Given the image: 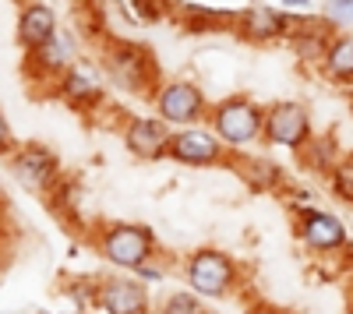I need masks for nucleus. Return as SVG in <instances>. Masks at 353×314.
<instances>
[{"label": "nucleus", "instance_id": "obj_25", "mask_svg": "<svg viewBox=\"0 0 353 314\" xmlns=\"http://www.w3.org/2000/svg\"><path fill=\"white\" fill-rule=\"evenodd\" d=\"M346 314H353V311H346Z\"/></svg>", "mask_w": 353, "mask_h": 314}, {"label": "nucleus", "instance_id": "obj_7", "mask_svg": "<svg viewBox=\"0 0 353 314\" xmlns=\"http://www.w3.org/2000/svg\"><path fill=\"white\" fill-rule=\"evenodd\" d=\"M237 152H233L212 127H176L173 141H170V159L181 163V166H194V169L223 166Z\"/></svg>", "mask_w": 353, "mask_h": 314}, {"label": "nucleus", "instance_id": "obj_18", "mask_svg": "<svg viewBox=\"0 0 353 314\" xmlns=\"http://www.w3.org/2000/svg\"><path fill=\"white\" fill-rule=\"evenodd\" d=\"M237 169L244 174V180L254 187V191H276L279 187V180H283V174H279V166L276 163H269V159H241L237 163Z\"/></svg>", "mask_w": 353, "mask_h": 314}, {"label": "nucleus", "instance_id": "obj_9", "mask_svg": "<svg viewBox=\"0 0 353 314\" xmlns=\"http://www.w3.org/2000/svg\"><path fill=\"white\" fill-rule=\"evenodd\" d=\"M293 14L286 11H276L269 4H248L244 11H237V21H233V28H237V36L251 46H265V43H279L293 32Z\"/></svg>", "mask_w": 353, "mask_h": 314}, {"label": "nucleus", "instance_id": "obj_21", "mask_svg": "<svg viewBox=\"0 0 353 314\" xmlns=\"http://www.w3.org/2000/svg\"><path fill=\"white\" fill-rule=\"evenodd\" d=\"M134 275H138L141 282H149V286H152V282H163V279H166V269H163L156 258H149V262H141V265L134 269Z\"/></svg>", "mask_w": 353, "mask_h": 314}, {"label": "nucleus", "instance_id": "obj_10", "mask_svg": "<svg viewBox=\"0 0 353 314\" xmlns=\"http://www.w3.org/2000/svg\"><path fill=\"white\" fill-rule=\"evenodd\" d=\"M170 141L173 127L163 117H128L124 124V149L141 163L170 159Z\"/></svg>", "mask_w": 353, "mask_h": 314}, {"label": "nucleus", "instance_id": "obj_1", "mask_svg": "<svg viewBox=\"0 0 353 314\" xmlns=\"http://www.w3.org/2000/svg\"><path fill=\"white\" fill-rule=\"evenodd\" d=\"M209 127L226 141L233 152L251 149L254 141H265V106L251 96H223L209 106Z\"/></svg>", "mask_w": 353, "mask_h": 314}, {"label": "nucleus", "instance_id": "obj_11", "mask_svg": "<svg viewBox=\"0 0 353 314\" xmlns=\"http://www.w3.org/2000/svg\"><path fill=\"white\" fill-rule=\"evenodd\" d=\"M106 67H110V78L121 85L128 92H145L156 78V64L152 56L145 53L141 46L134 43H117L110 53H106Z\"/></svg>", "mask_w": 353, "mask_h": 314}, {"label": "nucleus", "instance_id": "obj_22", "mask_svg": "<svg viewBox=\"0 0 353 314\" xmlns=\"http://www.w3.org/2000/svg\"><path fill=\"white\" fill-rule=\"evenodd\" d=\"M279 4H283L286 11H307V8H311V0H279Z\"/></svg>", "mask_w": 353, "mask_h": 314}, {"label": "nucleus", "instance_id": "obj_2", "mask_svg": "<svg viewBox=\"0 0 353 314\" xmlns=\"http://www.w3.org/2000/svg\"><path fill=\"white\" fill-rule=\"evenodd\" d=\"M184 275H188V286L205 297V300H219V297H230V290L237 286V262L230 258L226 251L219 247H198L188 254L184 262Z\"/></svg>", "mask_w": 353, "mask_h": 314}, {"label": "nucleus", "instance_id": "obj_5", "mask_svg": "<svg viewBox=\"0 0 353 314\" xmlns=\"http://www.w3.org/2000/svg\"><path fill=\"white\" fill-rule=\"evenodd\" d=\"M152 106H156V117H163L170 127H194L198 121L209 117V96L184 78L156 85Z\"/></svg>", "mask_w": 353, "mask_h": 314}, {"label": "nucleus", "instance_id": "obj_19", "mask_svg": "<svg viewBox=\"0 0 353 314\" xmlns=\"http://www.w3.org/2000/svg\"><path fill=\"white\" fill-rule=\"evenodd\" d=\"M159 314H209L205 311V297H198L194 290H181V293H170L159 307Z\"/></svg>", "mask_w": 353, "mask_h": 314}, {"label": "nucleus", "instance_id": "obj_14", "mask_svg": "<svg viewBox=\"0 0 353 314\" xmlns=\"http://www.w3.org/2000/svg\"><path fill=\"white\" fill-rule=\"evenodd\" d=\"M57 32H61V25H57V11L50 4H43V0H32V4H25L18 11L14 36H18L21 50H36V46L50 43Z\"/></svg>", "mask_w": 353, "mask_h": 314}, {"label": "nucleus", "instance_id": "obj_6", "mask_svg": "<svg viewBox=\"0 0 353 314\" xmlns=\"http://www.w3.org/2000/svg\"><path fill=\"white\" fill-rule=\"evenodd\" d=\"M293 212H297V237L311 254L329 258V254H343L350 247V230L336 212H325L318 205H297Z\"/></svg>", "mask_w": 353, "mask_h": 314}, {"label": "nucleus", "instance_id": "obj_3", "mask_svg": "<svg viewBox=\"0 0 353 314\" xmlns=\"http://www.w3.org/2000/svg\"><path fill=\"white\" fill-rule=\"evenodd\" d=\"M156 233L141 222H110L99 230V254L124 272H134L141 262L156 258Z\"/></svg>", "mask_w": 353, "mask_h": 314}, {"label": "nucleus", "instance_id": "obj_24", "mask_svg": "<svg viewBox=\"0 0 353 314\" xmlns=\"http://www.w3.org/2000/svg\"><path fill=\"white\" fill-rule=\"evenodd\" d=\"M346 4H353V0H346Z\"/></svg>", "mask_w": 353, "mask_h": 314}, {"label": "nucleus", "instance_id": "obj_15", "mask_svg": "<svg viewBox=\"0 0 353 314\" xmlns=\"http://www.w3.org/2000/svg\"><path fill=\"white\" fill-rule=\"evenodd\" d=\"M53 92L61 96V103H68L71 109H96L99 103H103V85H99V78L88 71V67H81V64H74V67H68L64 74H61V81L53 85Z\"/></svg>", "mask_w": 353, "mask_h": 314}, {"label": "nucleus", "instance_id": "obj_23", "mask_svg": "<svg viewBox=\"0 0 353 314\" xmlns=\"http://www.w3.org/2000/svg\"><path fill=\"white\" fill-rule=\"evenodd\" d=\"M350 106H353V85H350Z\"/></svg>", "mask_w": 353, "mask_h": 314}, {"label": "nucleus", "instance_id": "obj_13", "mask_svg": "<svg viewBox=\"0 0 353 314\" xmlns=\"http://www.w3.org/2000/svg\"><path fill=\"white\" fill-rule=\"evenodd\" d=\"M11 174L28 191H50L61 180V163H57V156L43 145H21L11 156Z\"/></svg>", "mask_w": 353, "mask_h": 314}, {"label": "nucleus", "instance_id": "obj_17", "mask_svg": "<svg viewBox=\"0 0 353 314\" xmlns=\"http://www.w3.org/2000/svg\"><path fill=\"white\" fill-rule=\"evenodd\" d=\"M297 156L304 159V166H307V169H314V174H332L336 163H339L336 141H332V138H318V134L307 141L304 152H297Z\"/></svg>", "mask_w": 353, "mask_h": 314}, {"label": "nucleus", "instance_id": "obj_8", "mask_svg": "<svg viewBox=\"0 0 353 314\" xmlns=\"http://www.w3.org/2000/svg\"><path fill=\"white\" fill-rule=\"evenodd\" d=\"M92 304H96L103 314H152L149 282H141L134 272L99 279Z\"/></svg>", "mask_w": 353, "mask_h": 314}, {"label": "nucleus", "instance_id": "obj_12", "mask_svg": "<svg viewBox=\"0 0 353 314\" xmlns=\"http://www.w3.org/2000/svg\"><path fill=\"white\" fill-rule=\"evenodd\" d=\"M68 67H74V39L68 32H57L50 43L25 50V78H32V81L57 85Z\"/></svg>", "mask_w": 353, "mask_h": 314}, {"label": "nucleus", "instance_id": "obj_4", "mask_svg": "<svg viewBox=\"0 0 353 314\" xmlns=\"http://www.w3.org/2000/svg\"><path fill=\"white\" fill-rule=\"evenodd\" d=\"M314 138V121L304 103L297 99H276L265 106V145L304 152V145Z\"/></svg>", "mask_w": 353, "mask_h": 314}, {"label": "nucleus", "instance_id": "obj_20", "mask_svg": "<svg viewBox=\"0 0 353 314\" xmlns=\"http://www.w3.org/2000/svg\"><path fill=\"white\" fill-rule=\"evenodd\" d=\"M329 187H332V194L339 198V202L353 205V159L336 163V169L329 174Z\"/></svg>", "mask_w": 353, "mask_h": 314}, {"label": "nucleus", "instance_id": "obj_16", "mask_svg": "<svg viewBox=\"0 0 353 314\" xmlns=\"http://www.w3.org/2000/svg\"><path fill=\"white\" fill-rule=\"evenodd\" d=\"M321 74L336 85H353V32H336L321 56Z\"/></svg>", "mask_w": 353, "mask_h": 314}]
</instances>
